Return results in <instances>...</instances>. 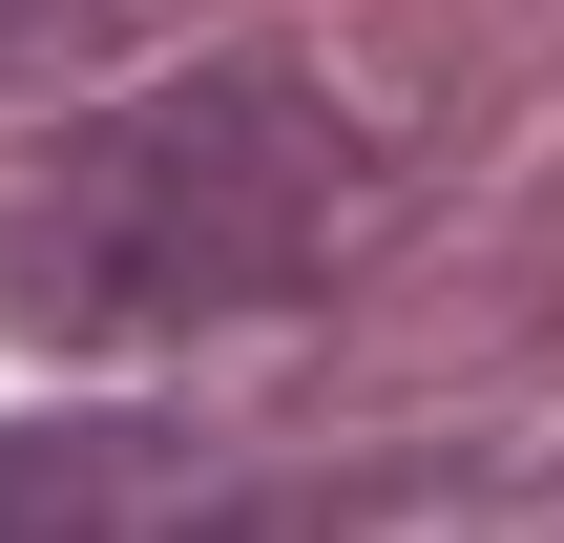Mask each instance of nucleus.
Returning <instances> with one entry per match:
<instances>
[{
	"instance_id": "f257e3e1",
	"label": "nucleus",
	"mask_w": 564,
	"mask_h": 543,
	"mask_svg": "<svg viewBox=\"0 0 564 543\" xmlns=\"http://www.w3.org/2000/svg\"><path fill=\"white\" fill-rule=\"evenodd\" d=\"M335 251H356V126L293 63H188L0 209V293L42 335H209L314 293Z\"/></svg>"
}]
</instances>
